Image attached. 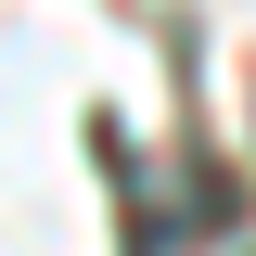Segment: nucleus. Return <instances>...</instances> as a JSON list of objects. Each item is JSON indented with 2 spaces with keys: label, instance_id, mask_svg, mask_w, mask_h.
<instances>
[]
</instances>
